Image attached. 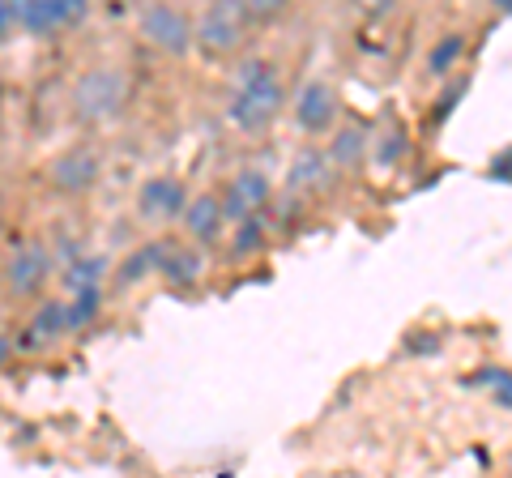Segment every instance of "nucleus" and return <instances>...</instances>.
Instances as JSON below:
<instances>
[{"label": "nucleus", "instance_id": "obj_1", "mask_svg": "<svg viewBox=\"0 0 512 478\" xmlns=\"http://www.w3.org/2000/svg\"><path fill=\"white\" fill-rule=\"evenodd\" d=\"M282 111H291V90H286L274 60H248V65H239L227 90V107H222L231 129L239 137H261L282 120Z\"/></svg>", "mask_w": 512, "mask_h": 478}, {"label": "nucleus", "instance_id": "obj_2", "mask_svg": "<svg viewBox=\"0 0 512 478\" xmlns=\"http://www.w3.org/2000/svg\"><path fill=\"white\" fill-rule=\"evenodd\" d=\"M252 22L239 0H205V5L192 13V52L210 65H227L252 39Z\"/></svg>", "mask_w": 512, "mask_h": 478}, {"label": "nucleus", "instance_id": "obj_3", "mask_svg": "<svg viewBox=\"0 0 512 478\" xmlns=\"http://www.w3.org/2000/svg\"><path fill=\"white\" fill-rule=\"evenodd\" d=\"M128 99H133V86H128V73L116 65H94L86 73H77L69 86V111L86 129L111 124L128 107Z\"/></svg>", "mask_w": 512, "mask_h": 478}, {"label": "nucleus", "instance_id": "obj_4", "mask_svg": "<svg viewBox=\"0 0 512 478\" xmlns=\"http://www.w3.org/2000/svg\"><path fill=\"white\" fill-rule=\"evenodd\" d=\"M133 30L150 52L167 60H184L192 52V13L175 0H146L133 18Z\"/></svg>", "mask_w": 512, "mask_h": 478}, {"label": "nucleus", "instance_id": "obj_5", "mask_svg": "<svg viewBox=\"0 0 512 478\" xmlns=\"http://www.w3.org/2000/svg\"><path fill=\"white\" fill-rule=\"evenodd\" d=\"M291 124L303 141H325L342 124V94L325 77H308L291 94Z\"/></svg>", "mask_w": 512, "mask_h": 478}, {"label": "nucleus", "instance_id": "obj_6", "mask_svg": "<svg viewBox=\"0 0 512 478\" xmlns=\"http://www.w3.org/2000/svg\"><path fill=\"white\" fill-rule=\"evenodd\" d=\"M52 252H47L39 239H30V244H18L0 265V286H5V295L13 304H26V299H39L43 286L52 282Z\"/></svg>", "mask_w": 512, "mask_h": 478}, {"label": "nucleus", "instance_id": "obj_7", "mask_svg": "<svg viewBox=\"0 0 512 478\" xmlns=\"http://www.w3.org/2000/svg\"><path fill=\"white\" fill-rule=\"evenodd\" d=\"M18 30L35 39L64 35V30L82 26L90 18V0H9Z\"/></svg>", "mask_w": 512, "mask_h": 478}, {"label": "nucleus", "instance_id": "obj_8", "mask_svg": "<svg viewBox=\"0 0 512 478\" xmlns=\"http://www.w3.org/2000/svg\"><path fill=\"white\" fill-rule=\"evenodd\" d=\"M175 227H180L188 244H197L201 252L222 248L231 235V218H227V205H222V193H192Z\"/></svg>", "mask_w": 512, "mask_h": 478}, {"label": "nucleus", "instance_id": "obj_9", "mask_svg": "<svg viewBox=\"0 0 512 478\" xmlns=\"http://www.w3.org/2000/svg\"><path fill=\"white\" fill-rule=\"evenodd\" d=\"M188 197H192L188 184L175 180V175H146V180L137 184L133 210L146 227H171V222H180Z\"/></svg>", "mask_w": 512, "mask_h": 478}, {"label": "nucleus", "instance_id": "obj_10", "mask_svg": "<svg viewBox=\"0 0 512 478\" xmlns=\"http://www.w3.org/2000/svg\"><path fill=\"white\" fill-rule=\"evenodd\" d=\"M99 175H103V158L94 146H69L47 163V184H52L60 197L90 193V188L99 184Z\"/></svg>", "mask_w": 512, "mask_h": 478}, {"label": "nucleus", "instance_id": "obj_11", "mask_svg": "<svg viewBox=\"0 0 512 478\" xmlns=\"http://www.w3.org/2000/svg\"><path fill=\"white\" fill-rule=\"evenodd\" d=\"M269 201H274V184L261 167H239L227 184H222V205H227V218L231 227L235 222H248V218H265Z\"/></svg>", "mask_w": 512, "mask_h": 478}, {"label": "nucleus", "instance_id": "obj_12", "mask_svg": "<svg viewBox=\"0 0 512 478\" xmlns=\"http://www.w3.org/2000/svg\"><path fill=\"white\" fill-rule=\"evenodd\" d=\"M333 180H338V167L329 163L325 146H316V141H308L291 158V167H286V193H295V197H320Z\"/></svg>", "mask_w": 512, "mask_h": 478}, {"label": "nucleus", "instance_id": "obj_13", "mask_svg": "<svg viewBox=\"0 0 512 478\" xmlns=\"http://www.w3.org/2000/svg\"><path fill=\"white\" fill-rule=\"evenodd\" d=\"M325 154H329V163L338 167V175H359L367 167V158H372V129L359 120H342L338 129L325 137Z\"/></svg>", "mask_w": 512, "mask_h": 478}, {"label": "nucleus", "instance_id": "obj_14", "mask_svg": "<svg viewBox=\"0 0 512 478\" xmlns=\"http://www.w3.org/2000/svg\"><path fill=\"white\" fill-rule=\"evenodd\" d=\"M158 278H163L171 291H197L201 278H205V261H201V248L197 244H167L163 239V252H158Z\"/></svg>", "mask_w": 512, "mask_h": 478}, {"label": "nucleus", "instance_id": "obj_15", "mask_svg": "<svg viewBox=\"0 0 512 478\" xmlns=\"http://www.w3.org/2000/svg\"><path fill=\"white\" fill-rule=\"evenodd\" d=\"M69 333H77L69 299H39V308H35V316H30V325H26L30 346H52L60 338H69Z\"/></svg>", "mask_w": 512, "mask_h": 478}, {"label": "nucleus", "instance_id": "obj_16", "mask_svg": "<svg viewBox=\"0 0 512 478\" xmlns=\"http://www.w3.org/2000/svg\"><path fill=\"white\" fill-rule=\"evenodd\" d=\"M466 35L461 30H444V35L427 47V77L431 82H444V77H453L461 69V60H466Z\"/></svg>", "mask_w": 512, "mask_h": 478}, {"label": "nucleus", "instance_id": "obj_17", "mask_svg": "<svg viewBox=\"0 0 512 478\" xmlns=\"http://www.w3.org/2000/svg\"><path fill=\"white\" fill-rule=\"evenodd\" d=\"M158 252H163V239H158V244L137 248L128 261H120V274H116V282H120V286H133V282H141V278L158 274Z\"/></svg>", "mask_w": 512, "mask_h": 478}, {"label": "nucleus", "instance_id": "obj_18", "mask_svg": "<svg viewBox=\"0 0 512 478\" xmlns=\"http://www.w3.org/2000/svg\"><path fill=\"white\" fill-rule=\"evenodd\" d=\"M239 5H244L248 22H252L256 30H269V26H278L286 13L295 9V0H239Z\"/></svg>", "mask_w": 512, "mask_h": 478}, {"label": "nucleus", "instance_id": "obj_19", "mask_svg": "<svg viewBox=\"0 0 512 478\" xmlns=\"http://www.w3.org/2000/svg\"><path fill=\"white\" fill-rule=\"evenodd\" d=\"M478 385L487 389V397L500 410H512V372L508 368H483L478 372Z\"/></svg>", "mask_w": 512, "mask_h": 478}, {"label": "nucleus", "instance_id": "obj_20", "mask_svg": "<svg viewBox=\"0 0 512 478\" xmlns=\"http://www.w3.org/2000/svg\"><path fill=\"white\" fill-rule=\"evenodd\" d=\"M235 235H239V239H231V235H227V244H231V252H235V257H252V252H256V248H261V244H265V222H261V218L235 222Z\"/></svg>", "mask_w": 512, "mask_h": 478}, {"label": "nucleus", "instance_id": "obj_21", "mask_svg": "<svg viewBox=\"0 0 512 478\" xmlns=\"http://www.w3.org/2000/svg\"><path fill=\"white\" fill-rule=\"evenodd\" d=\"M380 137H384V154H372V163H376V167H397V163H402V158H406V150H410L406 129L393 120V124H389V129H384Z\"/></svg>", "mask_w": 512, "mask_h": 478}, {"label": "nucleus", "instance_id": "obj_22", "mask_svg": "<svg viewBox=\"0 0 512 478\" xmlns=\"http://www.w3.org/2000/svg\"><path fill=\"white\" fill-rule=\"evenodd\" d=\"M402 5L406 0H346V9L355 13V18H363V22H384V18H393Z\"/></svg>", "mask_w": 512, "mask_h": 478}, {"label": "nucleus", "instance_id": "obj_23", "mask_svg": "<svg viewBox=\"0 0 512 478\" xmlns=\"http://www.w3.org/2000/svg\"><path fill=\"white\" fill-rule=\"evenodd\" d=\"M13 26H18V22H13V9H9V0H0V39H5Z\"/></svg>", "mask_w": 512, "mask_h": 478}, {"label": "nucleus", "instance_id": "obj_24", "mask_svg": "<svg viewBox=\"0 0 512 478\" xmlns=\"http://www.w3.org/2000/svg\"><path fill=\"white\" fill-rule=\"evenodd\" d=\"M0 210H5V188H0Z\"/></svg>", "mask_w": 512, "mask_h": 478}]
</instances>
